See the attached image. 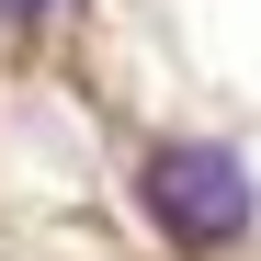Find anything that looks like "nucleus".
Listing matches in <instances>:
<instances>
[{"mask_svg":"<svg viewBox=\"0 0 261 261\" xmlns=\"http://www.w3.org/2000/svg\"><path fill=\"white\" fill-rule=\"evenodd\" d=\"M137 204L170 250H239L261 227V193H250V159L216 148V137H159L137 159Z\"/></svg>","mask_w":261,"mask_h":261,"instance_id":"obj_1","label":"nucleus"},{"mask_svg":"<svg viewBox=\"0 0 261 261\" xmlns=\"http://www.w3.org/2000/svg\"><path fill=\"white\" fill-rule=\"evenodd\" d=\"M57 12V0H0V23H46Z\"/></svg>","mask_w":261,"mask_h":261,"instance_id":"obj_2","label":"nucleus"}]
</instances>
